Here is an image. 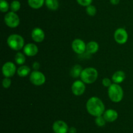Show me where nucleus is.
<instances>
[{
	"instance_id": "obj_29",
	"label": "nucleus",
	"mask_w": 133,
	"mask_h": 133,
	"mask_svg": "<svg viewBox=\"0 0 133 133\" xmlns=\"http://www.w3.org/2000/svg\"><path fill=\"white\" fill-rule=\"evenodd\" d=\"M40 65L38 61H35L32 64V69L35 70H38V69H40Z\"/></svg>"
},
{
	"instance_id": "obj_17",
	"label": "nucleus",
	"mask_w": 133,
	"mask_h": 133,
	"mask_svg": "<svg viewBox=\"0 0 133 133\" xmlns=\"http://www.w3.org/2000/svg\"><path fill=\"white\" fill-rule=\"evenodd\" d=\"M31 73V69L29 66H27V65H21L17 69V74L22 78L27 76Z\"/></svg>"
},
{
	"instance_id": "obj_22",
	"label": "nucleus",
	"mask_w": 133,
	"mask_h": 133,
	"mask_svg": "<svg viewBox=\"0 0 133 133\" xmlns=\"http://www.w3.org/2000/svg\"><path fill=\"white\" fill-rule=\"evenodd\" d=\"M10 8L11 11L16 13L21 8V3L18 0H14L11 2L10 5Z\"/></svg>"
},
{
	"instance_id": "obj_23",
	"label": "nucleus",
	"mask_w": 133,
	"mask_h": 133,
	"mask_svg": "<svg viewBox=\"0 0 133 133\" xmlns=\"http://www.w3.org/2000/svg\"><path fill=\"white\" fill-rule=\"evenodd\" d=\"M9 8L10 5L6 0H0V10L2 13H6Z\"/></svg>"
},
{
	"instance_id": "obj_7",
	"label": "nucleus",
	"mask_w": 133,
	"mask_h": 133,
	"mask_svg": "<svg viewBox=\"0 0 133 133\" xmlns=\"http://www.w3.org/2000/svg\"><path fill=\"white\" fill-rule=\"evenodd\" d=\"M114 38L118 44H123L128 40V33L124 28L119 27L114 31Z\"/></svg>"
},
{
	"instance_id": "obj_12",
	"label": "nucleus",
	"mask_w": 133,
	"mask_h": 133,
	"mask_svg": "<svg viewBox=\"0 0 133 133\" xmlns=\"http://www.w3.org/2000/svg\"><path fill=\"white\" fill-rule=\"evenodd\" d=\"M31 38L35 43H42L45 39V33L42 29L35 27L31 32Z\"/></svg>"
},
{
	"instance_id": "obj_3",
	"label": "nucleus",
	"mask_w": 133,
	"mask_h": 133,
	"mask_svg": "<svg viewBox=\"0 0 133 133\" xmlns=\"http://www.w3.org/2000/svg\"><path fill=\"white\" fill-rule=\"evenodd\" d=\"M6 43L9 48L15 51H19L25 45L23 37L18 34H12L9 35Z\"/></svg>"
},
{
	"instance_id": "obj_25",
	"label": "nucleus",
	"mask_w": 133,
	"mask_h": 133,
	"mask_svg": "<svg viewBox=\"0 0 133 133\" xmlns=\"http://www.w3.org/2000/svg\"><path fill=\"white\" fill-rule=\"evenodd\" d=\"M95 123H96V124L98 126L102 127V126H105V124H106L107 123V121L105 120V119L104 118L103 116H97V117H96Z\"/></svg>"
},
{
	"instance_id": "obj_28",
	"label": "nucleus",
	"mask_w": 133,
	"mask_h": 133,
	"mask_svg": "<svg viewBox=\"0 0 133 133\" xmlns=\"http://www.w3.org/2000/svg\"><path fill=\"white\" fill-rule=\"evenodd\" d=\"M102 84L103 86H104L105 87L109 88V87L112 84V83L111 80L109 79V78H104L102 80Z\"/></svg>"
},
{
	"instance_id": "obj_31",
	"label": "nucleus",
	"mask_w": 133,
	"mask_h": 133,
	"mask_svg": "<svg viewBox=\"0 0 133 133\" xmlns=\"http://www.w3.org/2000/svg\"><path fill=\"white\" fill-rule=\"evenodd\" d=\"M120 0H110V2L112 5H117L119 4Z\"/></svg>"
},
{
	"instance_id": "obj_15",
	"label": "nucleus",
	"mask_w": 133,
	"mask_h": 133,
	"mask_svg": "<svg viewBox=\"0 0 133 133\" xmlns=\"http://www.w3.org/2000/svg\"><path fill=\"white\" fill-rule=\"evenodd\" d=\"M125 74L122 70H118L115 72L112 76V82H114V83H118V84L122 83L125 80Z\"/></svg>"
},
{
	"instance_id": "obj_24",
	"label": "nucleus",
	"mask_w": 133,
	"mask_h": 133,
	"mask_svg": "<svg viewBox=\"0 0 133 133\" xmlns=\"http://www.w3.org/2000/svg\"><path fill=\"white\" fill-rule=\"evenodd\" d=\"M86 12H87V14L88 16H94L97 13V9H96V7L94 6V5H89V6L87 7L86 8Z\"/></svg>"
},
{
	"instance_id": "obj_20",
	"label": "nucleus",
	"mask_w": 133,
	"mask_h": 133,
	"mask_svg": "<svg viewBox=\"0 0 133 133\" xmlns=\"http://www.w3.org/2000/svg\"><path fill=\"white\" fill-rule=\"evenodd\" d=\"M45 3V0H28V4L30 7L34 9L41 8Z\"/></svg>"
},
{
	"instance_id": "obj_9",
	"label": "nucleus",
	"mask_w": 133,
	"mask_h": 133,
	"mask_svg": "<svg viewBox=\"0 0 133 133\" xmlns=\"http://www.w3.org/2000/svg\"><path fill=\"white\" fill-rule=\"evenodd\" d=\"M17 72V69L16 65L12 62L7 61L2 66L3 75L6 78H10L13 76Z\"/></svg>"
},
{
	"instance_id": "obj_11",
	"label": "nucleus",
	"mask_w": 133,
	"mask_h": 133,
	"mask_svg": "<svg viewBox=\"0 0 133 133\" xmlns=\"http://www.w3.org/2000/svg\"><path fill=\"white\" fill-rule=\"evenodd\" d=\"M52 129L55 133H68L69 130L68 124L62 120L55 121L52 126Z\"/></svg>"
},
{
	"instance_id": "obj_10",
	"label": "nucleus",
	"mask_w": 133,
	"mask_h": 133,
	"mask_svg": "<svg viewBox=\"0 0 133 133\" xmlns=\"http://www.w3.org/2000/svg\"><path fill=\"white\" fill-rule=\"evenodd\" d=\"M86 83L81 80L75 81L71 85V92L75 96H81L84 93L86 89Z\"/></svg>"
},
{
	"instance_id": "obj_26",
	"label": "nucleus",
	"mask_w": 133,
	"mask_h": 133,
	"mask_svg": "<svg viewBox=\"0 0 133 133\" xmlns=\"http://www.w3.org/2000/svg\"><path fill=\"white\" fill-rule=\"evenodd\" d=\"M2 85L3 87L5 89L9 88L10 86H11V79H10V78H6V77H5L2 81Z\"/></svg>"
},
{
	"instance_id": "obj_21",
	"label": "nucleus",
	"mask_w": 133,
	"mask_h": 133,
	"mask_svg": "<svg viewBox=\"0 0 133 133\" xmlns=\"http://www.w3.org/2000/svg\"><path fill=\"white\" fill-rule=\"evenodd\" d=\"M25 60L26 57L25 53H22L20 52H17L14 56V61L19 65H23V64L25 62Z\"/></svg>"
},
{
	"instance_id": "obj_13",
	"label": "nucleus",
	"mask_w": 133,
	"mask_h": 133,
	"mask_svg": "<svg viewBox=\"0 0 133 133\" xmlns=\"http://www.w3.org/2000/svg\"><path fill=\"white\" fill-rule=\"evenodd\" d=\"M23 53L28 57L36 56L38 52V48L34 43H27L23 47Z\"/></svg>"
},
{
	"instance_id": "obj_18",
	"label": "nucleus",
	"mask_w": 133,
	"mask_h": 133,
	"mask_svg": "<svg viewBox=\"0 0 133 133\" xmlns=\"http://www.w3.org/2000/svg\"><path fill=\"white\" fill-rule=\"evenodd\" d=\"M83 70V69L82 68L81 65H79V64H76L71 68V70H70V75L72 78H74L80 77Z\"/></svg>"
},
{
	"instance_id": "obj_27",
	"label": "nucleus",
	"mask_w": 133,
	"mask_h": 133,
	"mask_svg": "<svg viewBox=\"0 0 133 133\" xmlns=\"http://www.w3.org/2000/svg\"><path fill=\"white\" fill-rule=\"evenodd\" d=\"M78 4L83 7H88L92 4L93 0H76Z\"/></svg>"
},
{
	"instance_id": "obj_16",
	"label": "nucleus",
	"mask_w": 133,
	"mask_h": 133,
	"mask_svg": "<svg viewBox=\"0 0 133 133\" xmlns=\"http://www.w3.org/2000/svg\"><path fill=\"white\" fill-rule=\"evenodd\" d=\"M99 46L96 41H90L88 44H87V52L89 54H94L96 53L99 50Z\"/></svg>"
},
{
	"instance_id": "obj_2",
	"label": "nucleus",
	"mask_w": 133,
	"mask_h": 133,
	"mask_svg": "<svg viewBox=\"0 0 133 133\" xmlns=\"http://www.w3.org/2000/svg\"><path fill=\"white\" fill-rule=\"evenodd\" d=\"M108 95L111 101L118 103L122 100L123 98V90L118 83H113L108 88Z\"/></svg>"
},
{
	"instance_id": "obj_5",
	"label": "nucleus",
	"mask_w": 133,
	"mask_h": 133,
	"mask_svg": "<svg viewBox=\"0 0 133 133\" xmlns=\"http://www.w3.org/2000/svg\"><path fill=\"white\" fill-rule=\"evenodd\" d=\"M4 22L6 26L10 28H16L20 23L19 17L14 12H9L4 17Z\"/></svg>"
},
{
	"instance_id": "obj_4",
	"label": "nucleus",
	"mask_w": 133,
	"mask_h": 133,
	"mask_svg": "<svg viewBox=\"0 0 133 133\" xmlns=\"http://www.w3.org/2000/svg\"><path fill=\"white\" fill-rule=\"evenodd\" d=\"M98 77V72L97 69L94 67L85 68L82 71L81 74V80L84 83L87 84H92L94 83Z\"/></svg>"
},
{
	"instance_id": "obj_19",
	"label": "nucleus",
	"mask_w": 133,
	"mask_h": 133,
	"mask_svg": "<svg viewBox=\"0 0 133 133\" xmlns=\"http://www.w3.org/2000/svg\"><path fill=\"white\" fill-rule=\"evenodd\" d=\"M45 5L51 10H56L58 9L59 3L58 0H45Z\"/></svg>"
},
{
	"instance_id": "obj_1",
	"label": "nucleus",
	"mask_w": 133,
	"mask_h": 133,
	"mask_svg": "<svg viewBox=\"0 0 133 133\" xmlns=\"http://www.w3.org/2000/svg\"><path fill=\"white\" fill-rule=\"evenodd\" d=\"M86 108L90 115L94 117L103 116L105 111L103 102L97 96H92L87 102Z\"/></svg>"
},
{
	"instance_id": "obj_14",
	"label": "nucleus",
	"mask_w": 133,
	"mask_h": 133,
	"mask_svg": "<svg viewBox=\"0 0 133 133\" xmlns=\"http://www.w3.org/2000/svg\"><path fill=\"white\" fill-rule=\"evenodd\" d=\"M103 117L107 122L112 123L115 121L118 117V113L116 110L113 109H108L105 111L103 113Z\"/></svg>"
},
{
	"instance_id": "obj_30",
	"label": "nucleus",
	"mask_w": 133,
	"mask_h": 133,
	"mask_svg": "<svg viewBox=\"0 0 133 133\" xmlns=\"http://www.w3.org/2000/svg\"><path fill=\"white\" fill-rule=\"evenodd\" d=\"M77 132V129L74 126H71V127L69 128L68 133H76Z\"/></svg>"
},
{
	"instance_id": "obj_6",
	"label": "nucleus",
	"mask_w": 133,
	"mask_h": 133,
	"mask_svg": "<svg viewBox=\"0 0 133 133\" xmlns=\"http://www.w3.org/2000/svg\"><path fill=\"white\" fill-rule=\"evenodd\" d=\"M45 76L42 72L39 70H34L31 72L29 76V80L33 85L40 86L44 84L45 82Z\"/></svg>"
},
{
	"instance_id": "obj_8",
	"label": "nucleus",
	"mask_w": 133,
	"mask_h": 133,
	"mask_svg": "<svg viewBox=\"0 0 133 133\" xmlns=\"http://www.w3.org/2000/svg\"><path fill=\"white\" fill-rule=\"evenodd\" d=\"M71 48L75 53L82 55L87 51V44L81 39H75L71 43Z\"/></svg>"
}]
</instances>
